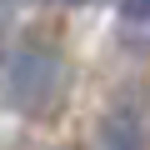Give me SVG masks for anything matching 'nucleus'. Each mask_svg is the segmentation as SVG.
<instances>
[{
    "label": "nucleus",
    "instance_id": "nucleus-1",
    "mask_svg": "<svg viewBox=\"0 0 150 150\" xmlns=\"http://www.w3.org/2000/svg\"><path fill=\"white\" fill-rule=\"evenodd\" d=\"M70 95V60L55 40L25 35L5 60V100L25 120H55Z\"/></svg>",
    "mask_w": 150,
    "mask_h": 150
},
{
    "label": "nucleus",
    "instance_id": "nucleus-4",
    "mask_svg": "<svg viewBox=\"0 0 150 150\" xmlns=\"http://www.w3.org/2000/svg\"><path fill=\"white\" fill-rule=\"evenodd\" d=\"M50 5H85V0H50Z\"/></svg>",
    "mask_w": 150,
    "mask_h": 150
},
{
    "label": "nucleus",
    "instance_id": "nucleus-3",
    "mask_svg": "<svg viewBox=\"0 0 150 150\" xmlns=\"http://www.w3.org/2000/svg\"><path fill=\"white\" fill-rule=\"evenodd\" d=\"M115 5H120V15H125V20H140V25L150 20V0H115Z\"/></svg>",
    "mask_w": 150,
    "mask_h": 150
},
{
    "label": "nucleus",
    "instance_id": "nucleus-2",
    "mask_svg": "<svg viewBox=\"0 0 150 150\" xmlns=\"http://www.w3.org/2000/svg\"><path fill=\"white\" fill-rule=\"evenodd\" d=\"M90 150H150V95L145 90H120L100 110Z\"/></svg>",
    "mask_w": 150,
    "mask_h": 150
}]
</instances>
